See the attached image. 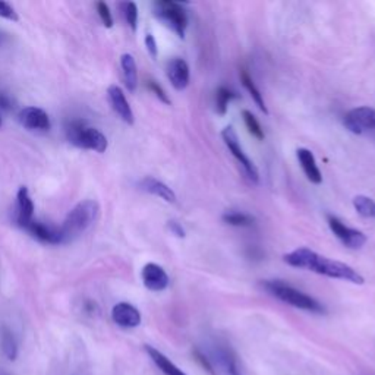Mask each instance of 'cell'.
<instances>
[{
	"instance_id": "d6a6232c",
	"label": "cell",
	"mask_w": 375,
	"mask_h": 375,
	"mask_svg": "<svg viewBox=\"0 0 375 375\" xmlns=\"http://www.w3.org/2000/svg\"><path fill=\"white\" fill-rule=\"evenodd\" d=\"M0 109H4V110L14 109V102L11 100V97L4 93H0Z\"/></svg>"
},
{
	"instance_id": "cb8c5ba5",
	"label": "cell",
	"mask_w": 375,
	"mask_h": 375,
	"mask_svg": "<svg viewBox=\"0 0 375 375\" xmlns=\"http://www.w3.org/2000/svg\"><path fill=\"white\" fill-rule=\"evenodd\" d=\"M354 207L362 217L375 218V201L369 196L358 195L354 198Z\"/></svg>"
},
{
	"instance_id": "ffe728a7",
	"label": "cell",
	"mask_w": 375,
	"mask_h": 375,
	"mask_svg": "<svg viewBox=\"0 0 375 375\" xmlns=\"http://www.w3.org/2000/svg\"><path fill=\"white\" fill-rule=\"evenodd\" d=\"M120 66H122V73H123V81L127 88L134 93L138 87V70H137V63L132 55L125 53L120 58Z\"/></svg>"
},
{
	"instance_id": "4316f807",
	"label": "cell",
	"mask_w": 375,
	"mask_h": 375,
	"mask_svg": "<svg viewBox=\"0 0 375 375\" xmlns=\"http://www.w3.org/2000/svg\"><path fill=\"white\" fill-rule=\"evenodd\" d=\"M123 8V16H125V21H127V23L130 25V27L137 31V27H138V6L134 4V2H127L122 5Z\"/></svg>"
},
{
	"instance_id": "f546056e",
	"label": "cell",
	"mask_w": 375,
	"mask_h": 375,
	"mask_svg": "<svg viewBox=\"0 0 375 375\" xmlns=\"http://www.w3.org/2000/svg\"><path fill=\"white\" fill-rule=\"evenodd\" d=\"M147 87H148L149 91H152L160 100V102H163L164 105H170V98L167 97L166 91L156 81H148L147 83Z\"/></svg>"
},
{
	"instance_id": "2e32d148",
	"label": "cell",
	"mask_w": 375,
	"mask_h": 375,
	"mask_svg": "<svg viewBox=\"0 0 375 375\" xmlns=\"http://www.w3.org/2000/svg\"><path fill=\"white\" fill-rule=\"evenodd\" d=\"M214 356H216L214 359L217 362V366L221 368L224 375H242L236 355L233 354L231 347L218 346L214 351Z\"/></svg>"
},
{
	"instance_id": "277c9868",
	"label": "cell",
	"mask_w": 375,
	"mask_h": 375,
	"mask_svg": "<svg viewBox=\"0 0 375 375\" xmlns=\"http://www.w3.org/2000/svg\"><path fill=\"white\" fill-rule=\"evenodd\" d=\"M66 135L69 142L73 144L75 147L83 149H91V152L95 153H105L109 147L106 135L102 131H98L97 128L88 127V125L83 120L72 122L66 130Z\"/></svg>"
},
{
	"instance_id": "7a4b0ae2",
	"label": "cell",
	"mask_w": 375,
	"mask_h": 375,
	"mask_svg": "<svg viewBox=\"0 0 375 375\" xmlns=\"http://www.w3.org/2000/svg\"><path fill=\"white\" fill-rule=\"evenodd\" d=\"M100 216V206L94 199H84L75 206L60 226L63 243L81 236Z\"/></svg>"
},
{
	"instance_id": "e0dca14e",
	"label": "cell",
	"mask_w": 375,
	"mask_h": 375,
	"mask_svg": "<svg viewBox=\"0 0 375 375\" xmlns=\"http://www.w3.org/2000/svg\"><path fill=\"white\" fill-rule=\"evenodd\" d=\"M296 156H297L299 163H301V167L305 173V176L308 178V181L315 185H319L322 182V176H321V171L317 166V160L312 152H310L308 148H299L296 152Z\"/></svg>"
},
{
	"instance_id": "8992f818",
	"label": "cell",
	"mask_w": 375,
	"mask_h": 375,
	"mask_svg": "<svg viewBox=\"0 0 375 375\" xmlns=\"http://www.w3.org/2000/svg\"><path fill=\"white\" fill-rule=\"evenodd\" d=\"M221 138L224 141V144L228 145L229 148V152L232 153V156L241 163V166L243 167L245 173H246V176L248 179L254 182V184H258L260 181V173H258V169L255 167V164L249 160V157L245 154L243 152V148L241 147L239 144V139H238V135L233 130V127H228V128H224L223 132H221Z\"/></svg>"
},
{
	"instance_id": "f1b7e54d",
	"label": "cell",
	"mask_w": 375,
	"mask_h": 375,
	"mask_svg": "<svg viewBox=\"0 0 375 375\" xmlns=\"http://www.w3.org/2000/svg\"><path fill=\"white\" fill-rule=\"evenodd\" d=\"M97 8V12H98V16L100 19H102L103 25L106 28H112L113 27V16H112V12H110V8L106 2H98L95 5Z\"/></svg>"
},
{
	"instance_id": "5bb4252c",
	"label": "cell",
	"mask_w": 375,
	"mask_h": 375,
	"mask_svg": "<svg viewBox=\"0 0 375 375\" xmlns=\"http://www.w3.org/2000/svg\"><path fill=\"white\" fill-rule=\"evenodd\" d=\"M112 318L119 327L123 329H135L141 324L139 311L128 302L116 304L112 310Z\"/></svg>"
},
{
	"instance_id": "9a60e30c",
	"label": "cell",
	"mask_w": 375,
	"mask_h": 375,
	"mask_svg": "<svg viewBox=\"0 0 375 375\" xmlns=\"http://www.w3.org/2000/svg\"><path fill=\"white\" fill-rule=\"evenodd\" d=\"M167 78L176 90H185L189 84V66L184 59L174 58L167 63Z\"/></svg>"
},
{
	"instance_id": "7c38bea8",
	"label": "cell",
	"mask_w": 375,
	"mask_h": 375,
	"mask_svg": "<svg viewBox=\"0 0 375 375\" xmlns=\"http://www.w3.org/2000/svg\"><path fill=\"white\" fill-rule=\"evenodd\" d=\"M141 276H142L144 286L148 290H153V292L164 290L170 282L167 273L163 270V267H160L159 264H154V263L145 264L142 268Z\"/></svg>"
},
{
	"instance_id": "5b68a950",
	"label": "cell",
	"mask_w": 375,
	"mask_h": 375,
	"mask_svg": "<svg viewBox=\"0 0 375 375\" xmlns=\"http://www.w3.org/2000/svg\"><path fill=\"white\" fill-rule=\"evenodd\" d=\"M153 12L169 28H171L181 38L185 37L188 27V15L184 6L171 0H157L153 4Z\"/></svg>"
},
{
	"instance_id": "d590c367",
	"label": "cell",
	"mask_w": 375,
	"mask_h": 375,
	"mask_svg": "<svg viewBox=\"0 0 375 375\" xmlns=\"http://www.w3.org/2000/svg\"><path fill=\"white\" fill-rule=\"evenodd\" d=\"M0 127H2V117H0Z\"/></svg>"
},
{
	"instance_id": "9c48e42d",
	"label": "cell",
	"mask_w": 375,
	"mask_h": 375,
	"mask_svg": "<svg viewBox=\"0 0 375 375\" xmlns=\"http://www.w3.org/2000/svg\"><path fill=\"white\" fill-rule=\"evenodd\" d=\"M18 120L23 128L31 131H48L52 127L48 115L43 109L33 106L23 107L18 115Z\"/></svg>"
},
{
	"instance_id": "7402d4cb",
	"label": "cell",
	"mask_w": 375,
	"mask_h": 375,
	"mask_svg": "<svg viewBox=\"0 0 375 375\" xmlns=\"http://www.w3.org/2000/svg\"><path fill=\"white\" fill-rule=\"evenodd\" d=\"M241 81H242L243 87L248 90V93L251 94L253 100H254V102L257 103V106L260 107V110H261V112H264V113L267 115V113H268V110H267V107H265V103H264L263 94H261V91L257 88V85L254 84L253 78L249 77V73H248V70H246V69H242V70H241Z\"/></svg>"
},
{
	"instance_id": "484cf974",
	"label": "cell",
	"mask_w": 375,
	"mask_h": 375,
	"mask_svg": "<svg viewBox=\"0 0 375 375\" xmlns=\"http://www.w3.org/2000/svg\"><path fill=\"white\" fill-rule=\"evenodd\" d=\"M242 116H243V122H245V127L246 130L249 131V134H251L253 137H255L257 139H264V131L261 130L260 123L257 120V117L249 112V110H243L242 112Z\"/></svg>"
},
{
	"instance_id": "8fae6325",
	"label": "cell",
	"mask_w": 375,
	"mask_h": 375,
	"mask_svg": "<svg viewBox=\"0 0 375 375\" xmlns=\"http://www.w3.org/2000/svg\"><path fill=\"white\" fill-rule=\"evenodd\" d=\"M107 98H109V103L112 106V109L115 110V113L128 125H132L135 117H134V112L130 106V102L127 100V95L123 94L122 88L117 85H110L107 88Z\"/></svg>"
},
{
	"instance_id": "3957f363",
	"label": "cell",
	"mask_w": 375,
	"mask_h": 375,
	"mask_svg": "<svg viewBox=\"0 0 375 375\" xmlns=\"http://www.w3.org/2000/svg\"><path fill=\"white\" fill-rule=\"evenodd\" d=\"M264 289L273 295L274 297H278L279 301L292 305L295 308L299 310H304L308 312H314V314H326V308L324 305H321L317 299H314L312 296L295 289L293 286L280 282V280H267L263 283Z\"/></svg>"
},
{
	"instance_id": "1f68e13d",
	"label": "cell",
	"mask_w": 375,
	"mask_h": 375,
	"mask_svg": "<svg viewBox=\"0 0 375 375\" xmlns=\"http://www.w3.org/2000/svg\"><path fill=\"white\" fill-rule=\"evenodd\" d=\"M145 47L148 50L149 56H152L153 59H156L159 56V47H157V41H156L154 36L147 34V37H145Z\"/></svg>"
},
{
	"instance_id": "d4e9b609",
	"label": "cell",
	"mask_w": 375,
	"mask_h": 375,
	"mask_svg": "<svg viewBox=\"0 0 375 375\" xmlns=\"http://www.w3.org/2000/svg\"><path fill=\"white\" fill-rule=\"evenodd\" d=\"M223 221L226 224H231V226L236 228H245V226H251L254 223V217L245 214V213H226L223 216Z\"/></svg>"
},
{
	"instance_id": "836d02e7",
	"label": "cell",
	"mask_w": 375,
	"mask_h": 375,
	"mask_svg": "<svg viewBox=\"0 0 375 375\" xmlns=\"http://www.w3.org/2000/svg\"><path fill=\"white\" fill-rule=\"evenodd\" d=\"M169 229L178 238H185V231L178 221H169Z\"/></svg>"
},
{
	"instance_id": "83f0119b",
	"label": "cell",
	"mask_w": 375,
	"mask_h": 375,
	"mask_svg": "<svg viewBox=\"0 0 375 375\" xmlns=\"http://www.w3.org/2000/svg\"><path fill=\"white\" fill-rule=\"evenodd\" d=\"M192 355H194V359H195L199 365L203 366V369H204L207 374H210V375H217V369L214 368V365H213V362L210 361V358L206 356V354H203L201 351H199V349L195 347L194 351H192Z\"/></svg>"
},
{
	"instance_id": "4fadbf2b",
	"label": "cell",
	"mask_w": 375,
	"mask_h": 375,
	"mask_svg": "<svg viewBox=\"0 0 375 375\" xmlns=\"http://www.w3.org/2000/svg\"><path fill=\"white\" fill-rule=\"evenodd\" d=\"M34 220V203L31 199L27 186H21L16 194V207H15V221L19 228Z\"/></svg>"
},
{
	"instance_id": "6da1fadb",
	"label": "cell",
	"mask_w": 375,
	"mask_h": 375,
	"mask_svg": "<svg viewBox=\"0 0 375 375\" xmlns=\"http://www.w3.org/2000/svg\"><path fill=\"white\" fill-rule=\"evenodd\" d=\"M283 260L286 264L292 267L305 268L330 279L346 280L354 285L365 283V279L351 265L336 260H330L327 257H322L310 248H297L295 251L286 254Z\"/></svg>"
},
{
	"instance_id": "ba28073f",
	"label": "cell",
	"mask_w": 375,
	"mask_h": 375,
	"mask_svg": "<svg viewBox=\"0 0 375 375\" xmlns=\"http://www.w3.org/2000/svg\"><path fill=\"white\" fill-rule=\"evenodd\" d=\"M329 226L334 236L347 248L351 249H359L366 243V236L352 228H347L337 217L329 216Z\"/></svg>"
},
{
	"instance_id": "603a6c76",
	"label": "cell",
	"mask_w": 375,
	"mask_h": 375,
	"mask_svg": "<svg viewBox=\"0 0 375 375\" xmlns=\"http://www.w3.org/2000/svg\"><path fill=\"white\" fill-rule=\"evenodd\" d=\"M236 97L238 95L232 90H229L228 87H218L217 91H216V109H217V113L226 115L229 103Z\"/></svg>"
},
{
	"instance_id": "52a82bcc",
	"label": "cell",
	"mask_w": 375,
	"mask_h": 375,
	"mask_svg": "<svg viewBox=\"0 0 375 375\" xmlns=\"http://www.w3.org/2000/svg\"><path fill=\"white\" fill-rule=\"evenodd\" d=\"M344 127L352 134H362L365 131H375V109L356 107L347 112L344 116Z\"/></svg>"
},
{
	"instance_id": "d6986e66",
	"label": "cell",
	"mask_w": 375,
	"mask_h": 375,
	"mask_svg": "<svg viewBox=\"0 0 375 375\" xmlns=\"http://www.w3.org/2000/svg\"><path fill=\"white\" fill-rule=\"evenodd\" d=\"M145 352L148 354V356L152 358V361L157 365V368L164 375H188L178 365H174L164 354H162L160 351H157L156 347L149 346V344H145Z\"/></svg>"
},
{
	"instance_id": "ac0fdd59",
	"label": "cell",
	"mask_w": 375,
	"mask_h": 375,
	"mask_svg": "<svg viewBox=\"0 0 375 375\" xmlns=\"http://www.w3.org/2000/svg\"><path fill=\"white\" fill-rule=\"evenodd\" d=\"M139 188L148 194L164 199L166 203L176 201V194L171 191V188H169L166 184L153 176H145L142 181H139Z\"/></svg>"
},
{
	"instance_id": "e575fe53",
	"label": "cell",
	"mask_w": 375,
	"mask_h": 375,
	"mask_svg": "<svg viewBox=\"0 0 375 375\" xmlns=\"http://www.w3.org/2000/svg\"><path fill=\"white\" fill-rule=\"evenodd\" d=\"M4 38H5V36H4V33H0V43H2V41H4Z\"/></svg>"
},
{
	"instance_id": "44dd1931",
	"label": "cell",
	"mask_w": 375,
	"mask_h": 375,
	"mask_svg": "<svg viewBox=\"0 0 375 375\" xmlns=\"http://www.w3.org/2000/svg\"><path fill=\"white\" fill-rule=\"evenodd\" d=\"M0 347H2L4 355L9 361H15L18 358V343L14 333L8 327H2L0 330Z\"/></svg>"
},
{
	"instance_id": "4dcf8cb0",
	"label": "cell",
	"mask_w": 375,
	"mask_h": 375,
	"mask_svg": "<svg viewBox=\"0 0 375 375\" xmlns=\"http://www.w3.org/2000/svg\"><path fill=\"white\" fill-rule=\"evenodd\" d=\"M0 16L9 19V21H15V22L19 19L16 11L6 2H0Z\"/></svg>"
},
{
	"instance_id": "30bf717a",
	"label": "cell",
	"mask_w": 375,
	"mask_h": 375,
	"mask_svg": "<svg viewBox=\"0 0 375 375\" xmlns=\"http://www.w3.org/2000/svg\"><path fill=\"white\" fill-rule=\"evenodd\" d=\"M25 232H28L33 238L43 243H50V245H59L63 243V238L60 233V228H53L50 224L41 223L38 220H31L30 223L25 224L22 228Z\"/></svg>"
}]
</instances>
